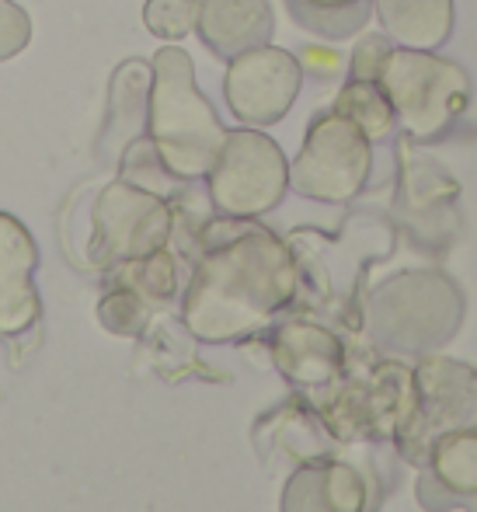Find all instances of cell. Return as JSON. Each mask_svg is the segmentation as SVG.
<instances>
[{
    "instance_id": "6da1fadb",
    "label": "cell",
    "mask_w": 477,
    "mask_h": 512,
    "mask_svg": "<svg viewBox=\"0 0 477 512\" xmlns=\"http://www.w3.org/2000/svg\"><path fill=\"white\" fill-rule=\"evenodd\" d=\"M296 290L286 244L262 227H244L213 244L185 293V324L202 342H230L262 328Z\"/></svg>"
},
{
    "instance_id": "7a4b0ae2",
    "label": "cell",
    "mask_w": 477,
    "mask_h": 512,
    "mask_svg": "<svg viewBox=\"0 0 477 512\" xmlns=\"http://www.w3.org/2000/svg\"><path fill=\"white\" fill-rule=\"evenodd\" d=\"M147 133L178 182L206 178L227 143L230 129L220 122L213 102L195 88L192 56L178 46H164L154 56Z\"/></svg>"
},
{
    "instance_id": "3957f363",
    "label": "cell",
    "mask_w": 477,
    "mask_h": 512,
    "mask_svg": "<svg viewBox=\"0 0 477 512\" xmlns=\"http://www.w3.org/2000/svg\"><path fill=\"white\" fill-rule=\"evenodd\" d=\"M380 84L394 102L401 129L422 143L443 136L471 102L467 70L432 49L394 46L380 70Z\"/></svg>"
},
{
    "instance_id": "277c9868",
    "label": "cell",
    "mask_w": 477,
    "mask_h": 512,
    "mask_svg": "<svg viewBox=\"0 0 477 512\" xmlns=\"http://www.w3.org/2000/svg\"><path fill=\"white\" fill-rule=\"evenodd\" d=\"M373 140L342 112H321L289 164V189L317 203H349L370 178Z\"/></svg>"
},
{
    "instance_id": "5b68a950",
    "label": "cell",
    "mask_w": 477,
    "mask_h": 512,
    "mask_svg": "<svg viewBox=\"0 0 477 512\" xmlns=\"http://www.w3.org/2000/svg\"><path fill=\"white\" fill-rule=\"evenodd\" d=\"M206 178L209 199L220 213L234 220H251L283 203L289 189V164L283 147L262 129H230Z\"/></svg>"
},
{
    "instance_id": "8992f818",
    "label": "cell",
    "mask_w": 477,
    "mask_h": 512,
    "mask_svg": "<svg viewBox=\"0 0 477 512\" xmlns=\"http://www.w3.org/2000/svg\"><path fill=\"white\" fill-rule=\"evenodd\" d=\"M91 262L115 265L136 262L164 248L171 237V206L161 192L119 178L101 189L95 213H91Z\"/></svg>"
},
{
    "instance_id": "52a82bcc",
    "label": "cell",
    "mask_w": 477,
    "mask_h": 512,
    "mask_svg": "<svg viewBox=\"0 0 477 512\" xmlns=\"http://www.w3.org/2000/svg\"><path fill=\"white\" fill-rule=\"evenodd\" d=\"M303 88V67L293 53L276 46H258L230 60L223 77L227 105L244 126H276L293 108Z\"/></svg>"
},
{
    "instance_id": "ba28073f",
    "label": "cell",
    "mask_w": 477,
    "mask_h": 512,
    "mask_svg": "<svg viewBox=\"0 0 477 512\" xmlns=\"http://www.w3.org/2000/svg\"><path fill=\"white\" fill-rule=\"evenodd\" d=\"M35 269L39 248L28 227L0 209V335H21L39 321L42 304L35 293Z\"/></svg>"
},
{
    "instance_id": "9c48e42d",
    "label": "cell",
    "mask_w": 477,
    "mask_h": 512,
    "mask_svg": "<svg viewBox=\"0 0 477 512\" xmlns=\"http://www.w3.org/2000/svg\"><path fill=\"white\" fill-rule=\"evenodd\" d=\"M276 14L269 0H195V35L220 60L269 46Z\"/></svg>"
},
{
    "instance_id": "30bf717a",
    "label": "cell",
    "mask_w": 477,
    "mask_h": 512,
    "mask_svg": "<svg viewBox=\"0 0 477 512\" xmlns=\"http://www.w3.org/2000/svg\"><path fill=\"white\" fill-rule=\"evenodd\" d=\"M150 88H154V63L126 60L112 74L101 154H126L129 143L143 136V129L150 126Z\"/></svg>"
},
{
    "instance_id": "8fae6325",
    "label": "cell",
    "mask_w": 477,
    "mask_h": 512,
    "mask_svg": "<svg viewBox=\"0 0 477 512\" xmlns=\"http://www.w3.org/2000/svg\"><path fill=\"white\" fill-rule=\"evenodd\" d=\"M383 32L397 46L439 49L453 32V0H373Z\"/></svg>"
},
{
    "instance_id": "7c38bea8",
    "label": "cell",
    "mask_w": 477,
    "mask_h": 512,
    "mask_svg": "<svg viewBox=\"0 0 477 512\" xmlns=\"http://www.w3.org/2000/svg\"><path fill=\"white\" fill-rule=\"evenodd\" d=\"M356 478L342 467H310L286 488L283 512H356Z\"/></svg>"
},
{
    "instance_id": "4fadbf2b",
    "label": "cell",
    "mask_w": 477,
    "mask_h": 512,
    "mask_svg": "<svg viewBox=\"0 0 477 512\" xmlns=\"http://www.w3.org/2000/svg\"><path fill=\"white\" fill-rule=\"evenodd\" d=\"M286 7L303 32L328 42L352 39L370 25L377 11L373 0H286Z\"/></svg>"
},
{
    "instance_id": "5bb4252c",
    "label": "cell",
    "mask_w": 477,
    "mask_h": 512,
    "mask_svg": "<svg viewBox=\"0 0 477 512\" xmlns=\"http://www.w3.org/2000/svg\"><path fill=\"white\" fill-rule=\"evenodd\" d=\"M335 112L349 115L373 143L390 140L397 129L394 102H390V95L383 91L380 81H356V77H349V84L338 91Z\"/></svg>"
},
{
    "instance_id": "9a60e30c",
    "label": "cell",
    "mask_w": 477,
    "mask_h": 512,
    "mask_svg": "<svg viewBox=\"0 0 477 512\" xmlns=\"http://www.w3.org/2000/svg\"><path fill=\"white\" fill-rule=\"evenodd\" d=\"M143 25L157 39H185L189 32H195V0H147Z\"/></svg>"
},
{
    "instance_id": "2e32d148",
    "label": "cell",
    "mask_w": 477,
    "mask_h": 512,
    "mask_svg": "<svg viewBox=\"0 0 477 512\" xmlns=\"http://www.w3.org/2000/svg\"><path fill=\"white\" fill-rule=\"evenodd\" d=\"M28 42H32V18H28V11L11 4V0H0V63L14 60Z\"/></svg>"
},
{
    "instance_id": "e0dca14e",
    "label": "cell",
    "mask_w": 477,
    "mask_h": 512,
    "mask_svg": "<svg viewBox=\"0 0 477 512\" xmlns=\"http://www.w3.org/2000/svg\"><path fill=\"white\" fill-rule=\"evenodd\" d=\"M390 42H394L390 35H366L356 46V53H352L349 77H356V81H380L383 63H387L390 49H394Z\"/></svg>"
}]
</instances>
